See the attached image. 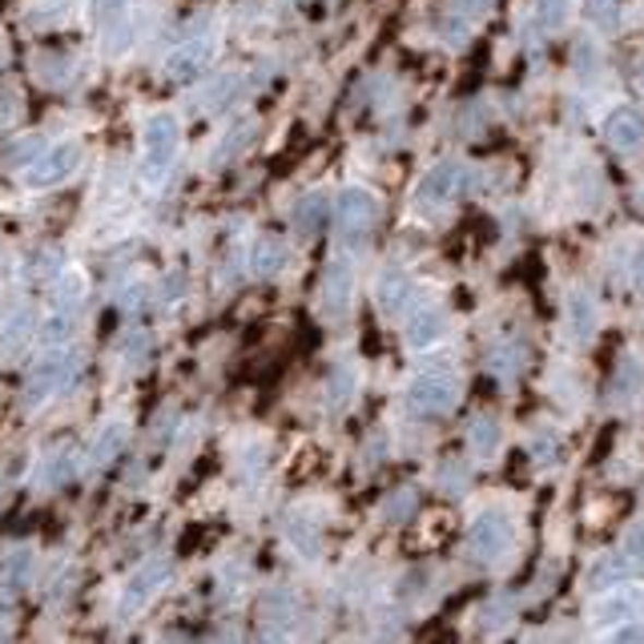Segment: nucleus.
I'll use <instances>...</instances> for the list:
<instances>
[{
  "instance_id": "1",
  "label": "nucleus",
  "mask_w": 644,
  "mask_h": 644,
  "mask_svg": "<svg viewBox=\"0 0 644 644\" xmlns=\"http://www.w3.org/2000/svg\"><path fill=\"white\" fill-rule=\"evenodd\" d=\"M81 374V355L77 350H49V355H40L25 374V403L28 407H40V403H49L52 395H64L69 386L77 383Z\"/></svg>"
},
{
  "instance_id": "2",
  "label": "nucleus",
  "mask_w": 644,
  "mask_h": 644,
  "mask_svg": "<svg viewBox=\"0 0 644 644\" xmlns=\"http://www.w3.org/2000/svg\"><path fill=\"white\" fill-rule=\"evenodd\" d=\"M181 150V126L174 114H154L142 129V174L145 181H162L174 169Z\"/></svg>"
},
{
  "instance_id": "3",
  "label": "nucleus",
  "mask_w": 644,
  "mask_h": 644,
  "mask_svg": "<svg viewBox=\"0 0 644 644\" xmlns=\"http://www.w3.org/2000/svg\"><path fill=\"white\" fill-rule=\"evenodd\" d=\"M81 310H85V286H81V278H69V286H61L57 298H52L49 319L40 322L37 338L45 347H64V343L73 338V331H77Z\"/></svg>"
},
{
  "instance_id": "4",
  "label": "nucleus",
  "mask_w": 644,
  "mask_h": 644,
  "mask_svg": "<svg viewBox=\"0 0 644 644\" xmlns=\"http://www.w3.org/2000/svg\"><path fill=\"white\" fill-rule=\"evenodd\" d=\"M379 222V198L362 186H347L335 198V226L343 242H359L371 234V226Z\"/></svg>"
},
{
  "instance_id": "5",
  "label": "nucleus",
  "mask_w": 644,
  "mask_h": 644,
  "mask_svg": "<svg viewBox=\"0 0 644 644\" xmlns=\"http://www.w3.org/2000/svg\"><path fill=\"white\" fill-rule=\"evenodd\" d=\"M81 166V145L77 142H52L45 145V154L33 166L21 169V181L28 190H52L64 178H73V169Z\"/></svg>"
},
{
  "instance_id": "6",
  "label": "nucleus",
  "mask_w": 644,
  "mask_h": 644,
  "mask_svg": "<svg viewBox=\"0 0 644 644\" xmlns=\"http://www.w3.org/2000/svg\"><path fill=\"white\" fill-rule=\"evenodd\" d=\"M512 544H515V528L503 512H484L472 524V532H467V552L476 556L479 564L503 560V556L512 552Z\"/></svg>"
},
{
  "instance_id": "7",
  "label": "nucleus",
  "mask_w": 644,
  "mask_h": 644,
  "mask_svg": "<svg viewBox=\"0 0 644 644\" xmlns=\"http://www.w3.org/2000/svg\"><path fill=\"white\" fill-rule=\"evenodd\" d=\"M169 580V560L166 556H154V560H145L138 572H129L126 588H121V600H117V612L121 617H133V612H142L150 600H154L162 588H166Z\"/></svg>"
},
{
  "instance_id": "8",
  "label": "nucleus",
  "mask_w": 644,
  "mask_h": 644,
  "mask_svg": "<svg viewBox=\"0 0 644 644\" xmlns=\"http://www.w3.org/2000/svg\"><path fill=\"white\" fill-rule=\"evenodd\" d=\"M407 399L419 415H448L460 399V379L451 371H427L412 383Z\"/></svg>"
},
{
  "instance_id": "9",
  "label": "nucleus",
  "mask_w": 644,
  "mask_h": 644,
  "mask_svg": "<svg viewBox=\"0 0 644 644\" xmlns=\"http://www.w3.org/2000/svg\"><path fill=\"white\" fill-rule=\"evenodd\" d=\"M350 307H355V262L347 254H335L322 274V310L338 322L347 319Z\"/></svg>"
},
{
  "instance_id": "10",
  "label": "nucleus",
  "mask_w": 644,
  "mask_h": 644,
  "mask_svg": "<svg viewBox=\"0 0 644 644\" xmlns=\"http://www.w3.org/2000/svg\"><path fill=\"white\" fill-rule=\"evenodd\" d=\"M464 178H467V169L460 166V162H439L436 169H427V178L419 181V190H415L419 206H424V210L448 206L451 198H460V190H464Z\"/></svg>"
},
{
  "instance_id": "11",
  "label": "nucleus",
  "mask_w": 644,
  "mask_h": 644,
  "mask_svg": "<svg viewBox=\"0 0 644 644\" xmlns=\"http://www.w3.org/2000/svg\"><path fill=\"white\" fill-rule=\"evenodd\" d=\"M210 57H214V40H210V37L186 40V45H178V49L166 57V77L169 81H193V77H202V69L210 64Z\"/></svg>"
},
{
  "instance_id": "12",
  "label": "nucleus",
  "mask_w": 644,
  "mask_h": 644,
  "mask_svg": "<svg viewBox=\"0 0 644 644\" xmlns=\"http://www.w3.org/2000/svg\"><path fill=\"white\" fill-rule=\"evenodd\" d=\"M424 298H419V286L407 278L403 271H386L379 278V307H383L386 319H395V314H412Z\"/></svg>"
},
{
  "instance_id": "13",
  "label": "nucleus",
  "mask_w": 644,
  "mask_h": 644,
  "mask_svg": "<svg viewBox=\"0 0 644 644\" xmlns=\"http://www.w3.org/2000/svg\"><path fill=\"white\" fill-rule=\"evenodd\" d=\"M596 620H644V588L641 584H617L612 593L596 600Z\"/></svg>"
},
{
  "instance_id": "14",
  "label": "nucleus",
  "mask_w": 644,
  "mask_h": 644,
  "mask_svg": "<svg viewBox=\"0 0 644 644\" xmlns=\"http://www.w3.org/2000/svg\"><path fill=\"white\" fill-rule=\"evenodd\" d=\"M605 138H608V145H612L620 157H636L644 150L641 117L632 114V109H617V114L605 121Z\"/></svg>"
},
{
  "instance_id": "15",
  "label": "nucleus",
  "mask_w": 644,
  "mask_h": 644,
  "mask_svg": "<svg viewBox=\"0 0 644 644\" xmlns=\"http://www.w3.org/2000/svg\"><path fill=\"white\" fill-rule=\"evenodd\" d=\"M73 472H77V455H73V448H52L40 455L37 472H33V479H37V488L45 491H57L64 488L69 479H73Z\"/></svg>"
},
{
  "instance_id": "16",
  "label": "nucleus",
  "mask_w": 644,
  "mask_h": 644,
  "mask_svg": "<svg viewBox=\"0 0 644 644\" xmlns=\"http://www.w3.org/2000/svg\"><path fill=\"white\" fill-rule=\"evenodd\" d=\"M37 326L40 322H37V314H33V307L13 310L9 319L0 322V355H21V350L33 343V335H40Z\"/></svg>"
},
{
  "instance_id": "17",
  "label": "nucleus",
  "mask_w": 644,
  "mask_h": 644,
  "mask_svg": "<svg viewBox=\"0 0 644 644\" xmlns=\"http://www.w3.org/2000/svg\"><path fill=\"white\" fill-rule=\"evenodd\" d=\"M488 13H491V0H448L443 33H448L451 40H464Z\"/></svg>"
},
{
  "instance_id": "18",
  "label": "nucleus",
  "mask_w": 644,
  "mask_h": 644,
  "mask_svg": "<svg viewBox=\"0 0 644 644\" xmlns=\"http://www.w3.org/2000/svg\"><path fill=\"white\" fill-rule=\"evenodd\" d=\"M443 326H448V319H443V310L439 307H419L407 314V343H412L415 350H424V347H431L439 335H443Z\"/></svg>"
},
{
  "instance_id": "19",
  "label": "nucleus",
  "mask_w": 644,
  "mask_h": 644,
  "mask_svg": "<svg viewBox=\"0 0 644 644\" xmlns=\"http://www.w3.org/2000/svg\"><path fill=\"white\" fill-rule=\"evenodd\" d=\"M126 424L121 419H109V424L93 436V443H90V451H85V467H105L114 455H121V448H126Z\"/></svg>"
},
{
  "instance_id": "20",
  "label": "nucleus",
  "mask_w": 644,
  "mask_h": 644,
  "mask_svg": "<svg viewBox=\"0 0 644 644\" xmlns=\"http://www.w3.org/2000/svg\"><path fill=\"white\" fill-rule=\"evenodd\" d=\"M283 266H286V242L278 234H262L254 242V250H250V271L258 278H274Z\"/></svg>"
},
{
  "instance_id": "21",
  "label": "nucleus",
  "mask_w": 644,
  "mask_h": 644,
  "mask_svg": "<svg viewBox=\"0 0 644 644\" xmlns=\"http://www.w3.org/2000/svg\"><path fill=\"white\" fill-rule=\"evenodd\" d=\"M326 214H331V202H326V193L322 190H310L302 193L295 202V230L302 234V238H310V234H319L322 230V222H326Z\"/></svg>"
},
{
  "instance_id": "22",
  "label": "nucleus",
  "mask_w": 644,
  "mask_h": 644,
  "mask_svg": "<svg viewBox=\"0 0 644 644\" xmlns=\"http://www.w3.org/2000/svg\"><path fill=\"white\" fill-rule=\"evenodd\" d=\"M28 278L40 286L61 283L64 278V254L57 246H40L37 254H28Z\"/></svg>"
},
{
  "instance_id": "23",
  "label": "nucleus",
  "mask_w": 644,
  "mask_h": 644,
  "mask_svg": "<svg viewBox=\"0 0 644 644\" xmlns=\"http://www.w3.org/2000/svg\"><path fill=\"white\" fill-rule=\"evenodd\" d=\"M644 386V362L632 359V355H624L617 367V374H612V399L617 403H629L636 399V391Z\"/></svg>"
},
{
  "instance_id": "24",
  "label": "nucleus",
  "mask_w": 644,
  "mask_h": 644,
  "mask_svg": "<svg viewBox=\"0 0 644 644\" xmlns=\"http://www.w3.org/2000/svg\"><path fill=\"white\" fill-rule=\"evenodd\" d=\"M0 580H4V588H25L33 584V552L28 548H13V552L0 560Z\"/></svg>"
},
{
  "instance_id": "25",
  "label": "nucleus",
  "mask_w": 644,
  "mask_h": 644,
  "mask_svg": "<svg viewBox=\"0 0 644 644\" xmlns=\"http://www.w3.org/2000/svg\"><path fill=\"white\" fill-rule=\"evenodd\" d=\"M258 608H262V620H266V624H286V620H295L298 600L290 588H266Z\"/></svg>"
},
{
  "instance_id": "26",
  "label": "nucleus",
  "mask_w": 644,
  "mask_h": 644,
  "mask_svg": "<svg viewBox=\"0 0 644 644\" xmlns=\"http://www.w3.org/2000/svg\"><path fill=\"white\" fill-rule=\"evenodd\" d=\"M496 443H500V427H496V419H488V415H476V419H472V427H467V448L476 451V455H491V451H496Z\"/></svg>"
},
{
  "instance_id": "27",
  "label": "nucleus",
  "mask_w": 644,
  "mask_h": 644,
  "mask_svg": "<svg viewBox=\"0 0 644 644\" xmlns=\"http://www.w3.org/2000/svg\"><path fill=\"white\" fill-rule=\"evenodd\" d=\"M45 138L40 133H28V138H21V142H13L9 150H4V157H9V166H16V169H25V166H33L40 154H45Z\"/></svg>"
},
{
  "instance_id": "28",
  "label": "nucleus",
  "mask_w": 644,
  "mask_h": 644,
  "mask_svg": "<svg viewBox=\"0 0 644 644\" xmlns=\"http://www.w3.org/2000/svg\"><path fill=\"white\" fill-rule=\"evenodd\" d=\"M350 395H355V371L350 367H335V374L326 379V403L338 412V407L350 403Z\"/></svg>"
},
{
  "instance_id": "29",
  "label": "nucleus",
  "mask_w": 644,
  "mask_h": 644,
  "mask_svg": "<svg viewBox=\"0 0 644 644\" xmlns=\"http://www.w3.org/2000/svg\"><path fill=\"white\" fill-rule=\"evenodd\" d=\"M568 307H572V326H576V335L580 338L593 335V331H596V302H593V298L584 295V290H576Z\"/></svg>"
},
{
  "instance_id": "30",
  "label": "nucleus",
  "mask_w": 644,
  "mask_h": 644,
  "mask_svg": "<svg viewBox=\"0 0 644 644\" xmlns=\"http://www.w3.org/2000/svg\"><path fill=\"white\" fill-rule=\"evenodd\" d=\"M129 13V0H90V21L97 28H114Z\"/></svg>"
},
{
  "instance_id": "31",
  "label": "nucleus",
  "mask_w": 644,
  "mask_h": 644,
  "mask_svg": "<svg viewBox=\"0 0 644 644\" xmlns=\"http://www.w3.org/2000/svg\"><path fill=\"white\" fill-rule=\"evenodd\" d=\"M238 90H242V81L234 77V73H226V77H218L206 93H202V102H206V109H226V105L238 97Z\"/></svg>"
},
{
  "instance_id": "32",
  "label": "nucleus",
  "mask_w": 644,
  "mask_h": 644,
  "mask_svg": "<svg viewBox=\"0 0 644 644\" xmlns=\"http://www.w3.org/2000/svg\"><path fill=\"white\" fill-rule=\"evenodd\" d=\"M629 568H636L624 552H612L608 560H600V564L593 568V584H620V576L629 572Z\"/></svg>"
},
{
  "instance_id": "33",
  "label": "nucleus",
  "mask_w": 644,
  "mask_h": 644,
  "mask_svg": "<svg viewBox=\"0 0 644 644\" xmlns=\"http://www.w3.org/2000/svg\"><path fill=\"white\" fill-rule=\"evenodd\" d=\"M568 4H572V0H536V25H540L544 33L560 28L568 21Z\"/></svg>"
},
{
  "instance_id": "34",
  "label": "nucleus",
  "mask_w": 644,
  "mask_h": 644,
  "mask_svg": "<svg viewBox=\"0 0 644 644\" xmlns=\"http://www.w3.org/2000/svg\"><path fill=\"white\" fill-rule=\"evenodd\" d=\"M69 13V0H37L33 13H28V25H52Z\"/></svg>"
},
{
  "instance_id": "35",
  "label": "nucleus",
  "mask_w": 644,
  "mask_h": 644,
  "mask_svg": "<svg viewBox=\"0 0 644 644\" xmlns=\"http://www.w3.org/2000/svg\"><path fill=\"white\" fill-rule=\"evenodd\" d=\"M620 552L629 556L636 568H644V520H636V524L624 532V544H620Z\"/></svg>"
},
{
  "instance_id": "36",
  "label": "nucleus",
  "mask_w": 644,
  "mask_h": 644,
  "mask_svg": "<svg viewBox=\"0 0 644 644\" xmlns=\"http://www.w3.org/2000/svg\"><path fill=\"white\" fill-rule=\"evenodd\" d=\"M145 350H150V335L133 326V331H129V335L121 338V359H126V362H142Z\"/></svg>"
},
{
  "instance_id": "37",
  "label": "nucleus",
  "mask_w": 644,
  "mask_h": 644,
  "mask_svg": "<svg viewBox=\"0 0 644 644\" xmlns=\"http://www.w3.org/2000/svg\"><path fill=\"white\" fill-rule=\"evenodd\" d=\"M584 13H588V21H596V25H612L620 16V4L617 0H584Z\"/></svg>"
},
{
  "instance_id": "38",
  "label": "nucleus",
  "mask_w": 644,
  "mask_h": 644,
  "mask_svg": "<svg viewBox=\"0 0 644 644\" xmlns=\"http://www.w3.org/2000/svg\"><path fill=\"white\" fill-rule=\"evenodd\" d=\"M515 355H520V347H496L488 355V367L496 374H503V379H508V374H515V367H520V359H515Z\"/></svg>"
},
{
  "instance_id": "39",
  "label": "nucleus",
  "mask_w": 644,
  "mask_h": 644,
  "mask_svg": "<svg viewBox=\"0 0 644 644\" xmlns=\"http://www.w3.org/2000/svg\"><path fill=\"white\" fill-rule=\"evenodd\" d=\"M412 508H415V491H399V500H395V496L386 500V515H395V520H403Z\"/></svg>"
},
{
  "instance_id": "40",
  "label": "nucleus",
  "mask_w": 644,
  "mask_h": 644,
  "mask_svg": "<svg viewBox=\"0 0 644 644\" xmlns=\"http://www.w3.org/2000/svg\"><path fill=\"white\" fill-rule=\"evenodd\" d=\"M13 102H16L13 93H4V97H0V129L13 126L16 117H21V105H13Z\"/></svg>"
},
{
  "instance_id": "41",
  "label": "nucleus",
  "mask_w": 644,
  "mask_h": 644,
  "mask_svg": "<svg viewBox=\"0 0 644 644\" xmlns=\"http://www.w3.org/2000/svg\"><path fill=\"white\" fill-rule=\"evenodd\" d=\"M608 636H612V641H644V629H641V624H629V620H620V624L608 632Z\"/></svg>"
},
{
  "instance_id": "42",
  "label": "nucleus",
  "mask_w": 644,
  "mask_h": 644,
  "mask_svg": "<svg viewBox=\"0 0 644 644\" xmlns=\"http://www.w3.org/2000/svg\"><path fill=\"white\" fill-rule=\"evenodd\" d=\"M632 283H636V290L644 295V246L636 250V262H632Z\"/></svg>"
},
{
  "instance_id": "43",
  "label": "nucleus",
  "mask_w": 644,
  "mask_h": 644,
  "mask_svg": "<svg viewBox=\"0 0 644 644\" xmlns=\"http://www.w3.org/2000/svg\"><path fill=\"white\" fill-rule=\"evenodd\" d=\"M636 81H641V93H644V57H641V69H636Z\"/></svg>"
},
{
  "instance_id": "44",
  "label": "nucleus",
  "mask_w": 644,
  "mask_h": 644,
  "mask_svg": "<svg viewBox=\"0 0 644 644\" xmlns=\"http://www.w3.org/2000/svg\"><path fill=\"white\" fill-rule=\"evenodd\" d=\"M4 274H9V262H4V254H0V278H4Z\"/></svg>"
},
{
  "instance_id": "45",
  "label": "nucleus",
  "mask_w": 644,
  "mask_h": 644,
  "mask_svg": "<svg viewBox=\"0 0 644 644\" xmlns=\"http://www.w3.org/2000/svg\"><path fill=\"white\" fill-rule=\"evenodd\" d=\"M0 64H4V49H0Z\"/></svg>"
}]
</instances>
